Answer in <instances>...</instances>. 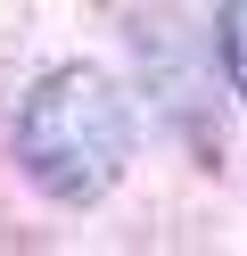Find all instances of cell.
<instances>
[{
  "label": "cell",
  "instance_id": "6da1fadb",
  "mask_svg": "<svg viewBox=\"0 0 247 256\" xmlns=\"http://www.w3.org/2000/svg\"><path fill=\"white\" fill-rule=\"evenodd\" d=\"M16 166L41 198L91 206L115 190V174L132 166V100L115 74L99 66H58L25 91L16 108Z\"/></svg>",
  "mask_w": 247,
  "mask_h": 256
},
{
  "label": "cell",
  "instance_id": "7a4b0ae2",
  "mask_svg": "<svg viewBox=\"0 0 247 256\" xmlns=\"http://www.w3.org/2000/svg\"><path fill=\"white\" fill-rule=\"evenodd\" d=\"M223 74L247 100V0H223Z\"/></svg>",
  "mask_w": 247,
  "mask_h": 256
}]
</instances>
